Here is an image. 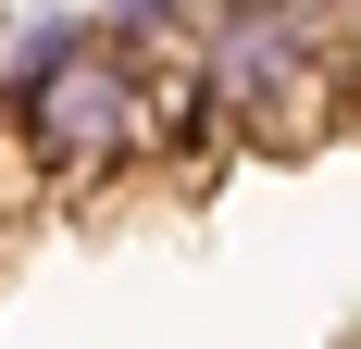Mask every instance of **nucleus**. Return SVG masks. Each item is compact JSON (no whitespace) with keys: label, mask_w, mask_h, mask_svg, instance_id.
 Returning <instances> with one entry per match:
<instances>
[{"label":"nucleus","mask_w":361,"mask_h":349,"mask_svg":"<svg viewBox=\"0 0 361 349\" xmlns=\"http://www.w3.org/2000/svg\"><path fill=\"white\" fill-rule=\"evenodd\" d=\"M187 75L212 100L224 138L250 150H312L349 100V50H336V0H212L187 25Z\"/></svg>","instance_id":"nucleus-1"},{"label":"nucleus","mask_w":361,"mask_h":349,"mask_svg":"<svg viewBox=\"0 0 361 349\" xmlns=\"http://www.w3.org/2000/svg\"><path fill=\"white\" fill-rule=\"evenodd\" d=\"M137 125H149V63L100 25H37L0 75V138L25 150L37 187H112L137 174Z\"/></svg>","instance_id":"nucleus-2"},{"label":"nucleus","mask_w":361,"mask_h":349,"mask_svg":"<svg viewBox=\"0 0 361 349\" xmlns=\"http://www.w3.org/2000/svg\"><path fill=\"white\" fill-rule=\"evenodd\" d=\"M336 50H361V0H336Z\"/></svg>","instance_id":"nucleus-3"}]
</instances>
